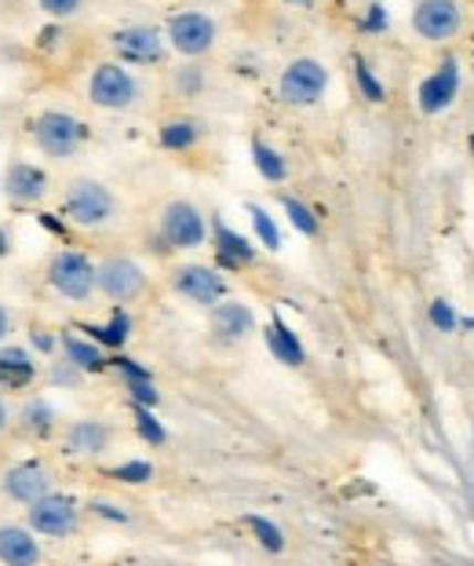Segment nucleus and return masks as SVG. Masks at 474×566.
<instances>
[{"label": "nucleus", "mask_w": 474, "mask_h": 566, "mask_svg": "<svg viewBox=\"0 0 474 566\" xmlns=\"http://www.w3.org/2000/svg\"><path fill=\"white\" fill-rule=\"evenodd\" d=\"M464 22H467L464 0H417V8H412V15H409L412 33L431 44H445L460 38Z\"/></svg>", "instance_id": "nucleus-1"}, {"label": "nucleus", "mask_w": 474, "mask_h": 566, "mask_svg": "<svg viewBox=\"0 0 474 566\" xmlns=\"http://www.w3.org/2000/svg\"><path fill=\"white\" fill-rule=\"evenodd\" d=\"M139 81L125 63H99L88 77V99L103 111H131L139 103Z\"/></svg>", "instance_id": "nucleus-2"}, {"label": "nucleus", "mask_w": 474, "mask_h": 566, "mask_svg": "<svg viewBox=\"0 0 474 566\" xmlns=\"http://www.w3.org/2000/svg\"><path fill=\"white\" fill-rule=\"evenodd\" d=\"M328 92V70L318 59H292L277 77V95L285 106H314Z\"/></svg>", "instance_id": "nucleus-3"}, {"label": "nucleus", "mask_w": 474, "mask_h": 566, "mask_svg": "<svg viewBox=\"0 0 474 566\" xmlns=\"http://www.w3.org/2000/svg\"><path fill=\"white\" fill-rule=\"evenodd\" d=\"M33 139L48 158H73L84 147V139H88V128L73 114L48 111L33 122Z\"/></svg>", "instance_id": "nucleus-4"}, {"label": "nucleus", "mask_w": 474, "mask_h": 566, "mask_svg": "<svg viewBox=\"0 0 474 566\" xmlns=\"http://www.w3.org/2000/svg\"><path fill=\"white\" fill-rule=\"evenodd\" d=\"M109 48L125 66H157L165 59V33L146 22H131V27L114 30Z\"/></svg>", "instance_id": "nucleus-5"}, {"label": "nucleus", "mask_w": 474, "mask_h": 566, "mask_svg": "<svg viewBox=\"0 0 474 566\" xmlns=\"http://www.w3.org/2000/svg\"><path fill=\"white\" fill-rule=\"evenodd\" d=\"M215 38H219V27L212 15H204V11H179V15L168 19V27H165V41L187 59L204 55L215 44Z\"/></svg>", "instance_id": "nucleus-6"}, {"label": "nucleus", "mask_w": 474, "mask_h": 566, "mask_svg": "<svg viewBox=\"0 0 474 566\" xmlns=\"http://www.w3.org/2000/svg\"><path fill=\"white\" fill-rule=\"evenodd\" d=\"M66 216L81 227H99L114 216V195L103 184H92V179H81L66 190Z\"/></svg>", "instance_id": "nucleus-7"}, {"label": "nucleus", "mask_w": 474, "mask_h": 566, "mask_svg": "<svg viewBox=\"0 0 474 566\" xmlns=\"http://www.w3.org/2000/svg\"><path fill=\"white\" fill-rule=\"evenodd\" d=\"M48 282L66 300H88L95 289V268L81 252H59L52 260V268H48Z\"/></svg>", "instance_id": "nucleus-8"}, {"label": "nucleus", "mask_w": 474, "mask_h": 566, "mask_svg": "<svg viewBox=\"0 0 474 566\" xmlns=\"http://www.w3.org/2000/svg\"><path fill=\"white\" fill-rule=\"evenodd\" d=\"M456 95H460V59H442L438 70L423 77L417 99L423 114H442L453 106Z\"/></svg>", "instance_id": "nucleus-9"}, {"label": "nucleus", "mask_w": 474, "mask_h": 566, "mask_svg": "<svg viewBox=\"0 0 474 566\" xmlns=\"http://www.w3.org/2000/svg\"><path fill=\"white\" fill-rule=\"evenodd\" d=\"M161 238L172 249H198L204 242V216L190 201H172L161 216Z\"/></svg>", "instance_id": "nucleus-10"}, {"label": "nucleus", "mask_w": 474, "mask_h": 566, "mask_svg": "<svg viewBox=\"0 0 474 566\" xmlns=\"http://www.w3.org/2000/svg\"><path fill=\"white\" fill-rule=\"evenodd\" d=\"M95 285L103 289L109 300H117V304H128V300L143 296L146 289V274L139 263H131L125 256L117 260H106L99 271H95Z\"/></svg>", "instance_id": "nucleus-11"}, {"label": "nucleus", "mask_w": 474, "mask_h": 566, "mask_svg": "<svg viewBox=\"0 0 474 566\" xmlns=\"http://www.w3.org/2000/svg\"><path fill=\"white\" fill-rule=\"evenodd\" d=\"M30 523L33 530H41L48 537H66L70 530L77 526V509H73V501L66 497L44 493V497L30 501Z\"/></svg>", "instance_id": "nucleus-12"}, {"label": "nucleus", "mask_w": 474, "mask_h": 566, "mask_svg": "<svg viewBox=\"0 0 474 566\" xmlns=\"http://www.w3.org/2000/svg\"><path fill=\"white\" fill-rule=\"evenodd\" d=\"M176 289L187 300H193V304H201V307L219 304L223 293H227L223 279H219L212 268H179L176 271Z\"/></svg>", "instance_id": "nucleus-13"}, {"label": "nucleus", "mask_w": 474, "mask_h": 566, "mask_svg": "<svg viewBox=\"0 0 474 566\" xmlns=\"http://www.w3.org/2000/svg\"><path fill=\"white\" fill-rule=\"evenodd\" d=\"M48 468L44 464H36V461H27V464H15L11 472L4 475V493L8 497H15V501H36V497H44L48 493Z\"/></svg>", "instance_id": "nucleus-14"}, {"label": "nucleus", "mask_w": 474, "mask_h": 566, "mask_svg": "<svg viewBox=\"0 0 474 566\" xmlns=\"http://www.w3.org/2000/svg\"><path fill=\"white\" fill-rule=\"evenodd\" d=\"M8 195L19 201H41L48 195V176L36 165H11L8 168Z\"/></svg>", "instance_id": "nucleus-15"}, {"label": "nucleus", "mask_w": 474, "mask_h": 566, "mask_svg": "<svg viewBox=\"0 0 474 566\" xmlns=\"http://www.w3.org/2000/svg\"><path fill=\"white\" fill-rule=\"evenodd\" d=\"M0 559L11 563V566H30V563L41 559V548H36V541L27 534V530L4 526L0 530Z\"/></svg>", "instance_id": "nucleus-16"}, {"label": "nucleus", "mask_w": 474, "mask_h": 566, "mask_svg": "<svg viewBox=\"0 0 474 566\" xmlns=\"http://www.w3.org/2000/svg\"><path fill=\"white\" fill-rule=\"evenodd\" d=\"M212 329L223 340H241V336L252 333V311L245 304H219L212 311Z\"/></svg>", "instance_id": "nucleus-17"}, {"label": "nucleus", "mask_w": 474, "mask_h": 566, "mask_svg": "<svg viewBox=\"0 0 474 566\" xmlns=\"http://www.w3.org/2000/svg\"><path fill=\"white\" fill-rule=\"evenodd\" d=\"M33 363L30 355L22 352V347H4L0 352V388H27V384L33 380Z\"/></svg>", "instance_id": "nucleus-18"}, {"label": "nucleus", "mask_w": 474, "mask_h": 566, "mask_svg": "<svg viewBox=\"0 0 474 566\" xmlns=\"http://www.w3.org/2000/svg\"><path fill=\"white\" fill-rule=\"evenodd\" d=\"M106 442H109V431L103 424H95V420H81V424H73L66 431V450L70 453H84V457L103 453Z\"/></svg>", "instance_id": "nucleus-19"}, {"label": "nucleus", "mask_w": 474, "mask_h": 566, "mask_svg": "<svg viewBox=\"0 0 474 566\" xmlns=\"http://www.w3.org/2000/svg\"><path fill=\"white\" fill-rule=\"evenodd\" d=\"M215 252L219 263H227V268H241V263H252L255 256V249L241 234L230 231L227 223H215Z\"/></svg>", "instance_id": "nucleus-20"}, {"label": "nucleus", "mask_w": 474, "mask_h": 566, "mask_svg": "<svg viewBox=\"0 0 474 566\" xmlns=\"http://www.w3.org/2000/svg\"><path fill=\"white\" fill-rule=\"evenodd\" d=\"M266 344H271L274 358H282L285 366H299L303 363V347L296 340V333H292L282 318H274L271 325H266Z\"/></svg>", "instance_id": "nucleus-21"}, {"label": "nucleus", "mask_w": 474, "mask_h": 566, "mask_svg": "<svg viewBox=\"0 0 474 566\" xmlns=\"http://www.w3.org/2000/svg\"><path fill=\"white\" fill-rule=\"evenodd\" d=\"M114 363H117V369H120V373H125L131 399L143 402V406H154V402H157V391H154L150 377H146V369H139L136 363H128V358H114Z\"/></svg>", "instance_id": "nucleus-22"}, {"label": "nucleus", "mask_w": 474, "mask_h": 566, "mask_svg": "<svg viewBox=\"0 0 474 566\" xmlns=\"http://www.w3.org/2000/svg\"><path fill=\"white\" fill-rule=\"evenodd\" d=\"M63 347H66V358H70V366H77V369H88V373H95V369H103L106 366V358H103V352L95 344H88V340H81V336H66L63 340Z\"/></svg>", "instance_id": "nucleus-23"}, {"label": "nucleus", "mask_w": 474, "mask_h": 566, "mask_svg": "<svg viewBox=\"0 0 474 566\" xmlns=\"http://www.w3.org/2000/svg\"><path fill=\"white\" fill-rule=\"evenodd\" d=\"M252 161L263 172V179H271V184H282L285 179V158L274 147H266L263 139H252Z\"/></svg>", "instance_id": "nucleus-24"}, {"label": "nucleus", "mask_w": 474, "mask_h": 566, "mask_svg": "<svg viewBox=\"0 0 474 566\" xmlns=\"http://www.w3.org/2000/svg\"><path fill=\"white\" fill-rule=\"evenodd\" d=\"M201 139V125L198 122H168L161 128V147L168 150H187Z\"/></svg>", "instance_id": "nucleus-25"}, {"label": "nucleus", "mask_w": 474, "mask_h": 566, "mask_svg": "<svg viewBox=\"0 0 474 566\" xmlns=\"http://www.w3.org/2000/svg\"><path fill=\"white\" fill-rule=\"evenodd\" d=\"M52 406H48V402H41V399H36V402H30L27 409H22V428H27L30 431V436H48V431H52Z\"/></svg>", "instance_id": "nucleus-26"}, {"label": "nucleus", "mask_w": 474, "mask_h": 566, "mask_svg": "<svg viewBox=\"0 0 474 566\" xmlns=\"http://www.w3.org/2000/svg\"><path fill=\"white\" fill-rule=\"evenodd\" d=\"M128 329H131L128 315H120V311H117V315H114V322H109V325H92L88 333H92V336H95V340H99V344H106V347H120V344H125Z\"/></svg>", "instance_id": "nucleus-27"}, {"label": "nucleus", "mask_w": 474, "mask_h": 566, "mask_svg": "<svg viewBox=\"0 0 474 566\" xmlns=\"http://www.w3.org/2000/svg\"><path fill=\"white\" fill-rule=\"evenodd\" d=\"M249 216H252L255 234H260V242H263L266 249H277V245H282V234H277V223L271 220V212L260 209V205H249Z\"/></svg>", "instance_id": "nucleus-28"}, {"label": "nucleus", "mask_w": 474, "mask_h": 566, "mask_svg": "<svg viewBox=\"0 0 474 566\" xmlns=\"http://www.w3.org/2000/svg\"><path fill=\"white\" fill-rule=\"evenodd\" d=\"M249 530L255 534V541L266 548V552H282L285 548V537H282V530H277L274 523H266L260 520V515H249Z\"/></svg>", "instance_id": "nucleus-29"}, {"label": "nucleus", "mask_w": 474, "mask_h": 566, "mask_svg": "<svg viewBox=\"0 0 474 566\" xmlns=\"http://www.w3.org/2000/svg\"><path fill=\"white\" fill-rule=\"evenodd\" d=\"M355 81H358V88H361L365 99H369V103H383V84L376 81V74L369 70L365 59H355Z\"/></svg>", "instance_id": "nucleus-30"}, {"label": "nucleus", "mask_w": 474, "mask_h": 566, "mask_svg": "<svg viewBox=\"0 0 474 566\" xmlns=\"http://www.w3.org/2000/svg\"><path fill=\"white\" fill-rule=\"evenodd\" d=\"M282 205H285L288 220L296 223L303 234H318V220H314V216H310V209H307V205H299L296 198H282Z\"/></svg>", "instance_id": "nucleus-31"}, {"label": "nucleus", "mask_w": 474, "mask_h": 566, "mask_svg": "<svg viewBox=\"0 0 474 566\" xmlns=\"http://www.w3.org/2000/svg\"><path fill=\"white\" fill-rule=\"evenodd\" d=\"M136 428H139V436L146 439V442H165V428L157 424V420L150 417V409H146L143 402H136Z\"/></svg>", "instance_id": "nucleus-32"}, {"label": "nucleus", "mask_w": 474, "mask_h": 566, "mask_svg": "<svg viewBox=\"0 0 474 566\" xmlns=\"http://www.w3.org/2000/svg\"><path fill=\"white\" fill-rule=\"evenodd\" d=\"M114 479H120V483H146V479L154 475V468L146 464V461H131V464H120V468H114L109 472Z\"/></svg>", "instance_id": "nucleus-33"}, {"label": "nucleus", "mask_w": 474, "mask_h": 566, "mask_svg": "<svg viewBox=\"0 0 474 566\" xmlns=\"http://www.w3.org/2000/svg\"><path fill=\"white\" fill-rule=\"evenodd\" d=\"M41 4V11H48L52 19H70V15H77L84 0H36Z\"/></svg>", "instance_id": "nucleus-34"}, {"label": "nucleus", "mask_w": 474, "mask_h": 566, "mask_svg": "<svg viewBox=\"0 0 474 566\" xmlns=\"http://www.w3.org/2000/svg\"><path fill=\"white\" fill-rule=\"evenodd\" d=\"M431 322H434L442 333H453V329H456V315H453V307L442 304V300H434V304H431Z\"/></svg>", "instance_id": "nucleus-35"}, {"label": "nucleus", "mask_w": 474, "mask_h": 566, "mask_svg": "<svg viewBox=\"0 0 474 566\" xmlns=\"http://www.w3.org/2000/svg\"><path fill=\"white\" fill-rule=\"evenodd\" d=\"M201 66H182L179 74H176V84H179V92H187V95H193V92H201Z\"/></svg>", "instance_id": "nucleus-36"}, {"label": "nucleus", "mask_w": 474, "mask_h": 566, "mask_svg": "<svg viewBox=\"0 0 474 566\" xmlns=\"http://www.w3.org/2000/svg\"><path fill=\"white\" fill-rule=\"evenodd\" d=\"M387 27V15H383V8L380 4H372V8H365V19H361V30H383Z\"/></svg>", "instance_id": "nucleus-37"}, {"label": "nucleus", "mask_w": 474, "mask_h": 566, "mask_svg": "<svg viewBox=\"0 0 474 566\" xmlns=\"http://www.w3.org/2000/svg\"><path fill=\"white\" fill-rule=\"evenodd\" d=\"M95 512H99V515H106V520H117V523H125V515H120V512H114V509H109V504H95Z\"/></svg>", "instance_id": "nucleus-38"}, {"label": "nucleus", "mask_w": 474, "mask_h": 566, "mask_svg": "<svg viewBox=\"0 0 474 566\" xmlns=\"http://www.w3.org/2000/svg\"><path fill=\"white\" fill-rule=\"evenodd\" d=\"M33 344L44 347V352H52V336H44V333H33Z\"/></svg>", "instance_id": "nucleus-39"}, {"label": "nucleus", "mask_w": 474, "mask_h": 566, "mask_svg": "<svg viewBox=\"0 0 474 566\" xmlns=\"http://www.w3.org/2000/svg\"><path fill=\"white\" fill-rule=\"evenodd\" d=\"M8 329H11V318H8V311L0 307V340H4V336H8Z\"/></svg>", "instance_id": "nucleus-40"}, {"label": "nucleus", "mask_w": 474, "mask_h": 566, "mask_svg": "<svg viewBox=\"0 0 474 566\" xmlns=\"http://www.w3.org/2000/svg\"><path fill=\"white\" fill-rule=\"evenodd\" d=\"M282 4H292V8H314L318 0H282Z\"/></svg>", "instance_id": "nucleus-41"}, {"label": "nucleus", "mask_w": 474, "mask_h": 566, "mask_svg": "<svg viewBox=\"0 0 474 566\" xmlns=\"http://www.w3.org/2000/svg\"><path fill=\"white\" fill-rule=\"evenodd\" d=\"M4 252H8V234L0 231V256H4Z\"/></svg>", "instance_id": "nucleus-42"}, {"label": "nucleus", "mask_w": 474, "mask_h": 566, "mask_svg": "<svg viewBox=\"0 0 474 566\" xmlns=\"http://www.w3.org/2000/svg\"><path fill=\"white\" fill-rule=\"evenodd\" d=\"M8 424V413H4V402H0V428Z\"/></svg>", "instance_id": "nucleus-43"}]
</instances>
